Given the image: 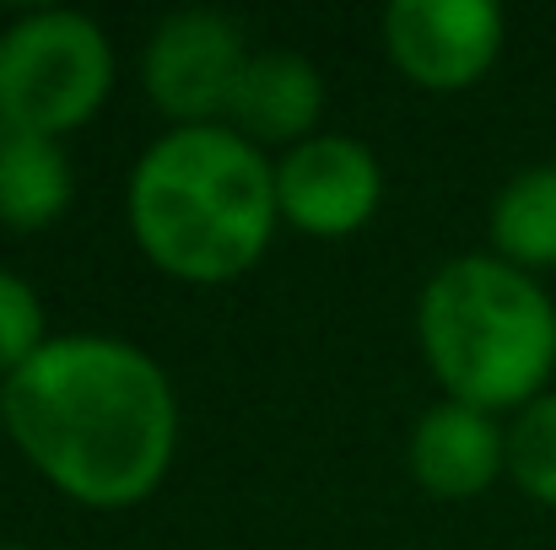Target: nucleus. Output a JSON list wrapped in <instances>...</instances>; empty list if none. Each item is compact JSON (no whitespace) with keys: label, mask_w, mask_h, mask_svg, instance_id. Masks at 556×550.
I'll return each mask as SVG.
<instances>
[{"label":"nucleus","mask_w":556,"mask_h":550,"mask_svg":"<svg viewBox=\"0 0 556 550\" xmlns=\"http://www.w3.org/2000/svg\"><path fill=\"white\" fill-rule=\"evenodd\" d=\"M276 200L308 232H352L378 205V163L352 136H314L281 157Z\"/></svg>","instance_id":"nucleus-7"},{"label":"nucleus","mask_w":556,"mask_h":550,"mask_svg":"<svg viewBox=\"0 0 556 550\" xmlns=\"http://www.w3.org/2000/svg\"><path fill=\"white\" fill-rule=\"evenodd\" d=\"M27 459L81 502L147 497L174 453V388L147 351L114 335L43 341L0 399Z\"/></svg>","instance_id":"nucleus-1"},{"label":"nucleus","mask_w":556,"mask_h":550,"mask_svg":"<svg viewBox=\"0 0 556 550\" xmlns=\"http://www.w3.org/2000/svg\"><path fill=\"white\" fill-rule=\"evenodd\" d=\"M0 415H5V410H0Z\"/></svg>","instance_id":"nucleus-15"},{"label":"nucleus","mask_w":556,"mask_h":550,"mask_svg":"<svg viewBox=\"0 0 556 550\" xmlns=\"http://www.w3.org/2000/svg\"><path fill=\"white\" fill-rule=\"evenodd\" d=\"M508 470L525 491L556 502V394L530 399V410L508 432Z\"/></svg>","instance_id":"nucleus-12"},{"label":"nucleus","mask_w":556,"mask_h":550,"mask_svg":"<svg viewBox=\"0 0 556 550\" xmlns=\"http://www.w3.org/2000/svg\"><path fill=\"white\" fill-rule=\"evenodd\" d=\"M243 65V33L222 11H174L147 43V87L179 119L227 108Z\"/></svg>","instance_id":"nucleus-6"},{"label":"nucleus","mask_w":556,"mask_h":550,"mask_svg":"<svg viewBox=\"0 0 556 550\" xmlns=\"http://www.w3.org/2000/svg\"><path fill=\"white\" fill-rule=\"evenodd\" d=\"M38 346H43V308L27 281L0 270V367L16 372Z\"/></svg>","instance_id":"nucleus-13"},{"label":"nucleus","mask_w":556,"mask_h":550,"mask_svg":"<svg viewBox=\"0 0 556 550\" xmlns=\"http://www.w3.org/2000/svg\"><path fill=\"white\" fill-rule=\"evenodd\" d=\"M492 238L525 265H556V163L503 183L492 205Z\"/></svg>","instance_id":"nucleus-11"},{"label":"nucleus","mask_w":556,"mask_h":550,"mask_svg":"<svg viewBox=\"0 0 556 550\" xmlns=\"http://www.w3.org/2000/svg\"><path fill=\"white\" fill-rule=\"evenodd\" d=\"M383 38L421 87H465L492 65L503 11L492 0H394L383 11Z\"/></svg>","instance_id":"nucleus-5"},{"label":"nucleus","mask_w":556,"mask_h":550,"mask_svg":"<svg viewBox=\"0 0 556 550\" xmlns=\"http://www.w3.org/2000/svg\"><path fill=\"white\" fill-rule=\"evenodd\" d=\"M0 550H27V546H0Z\"/></svg>","instance_id":"nucleus-14"},{"label":"nucleus","mask_w":556,"mask_h":550,"mask_svg":"<svg viewBox=\"0 0 556 550\" xmlns=\"http://www.w3.org/2000/svg\"><path fill=\"white\" fill-rule=\"evenodd\" d=\"M508 453V443L497 437V426L486 421V410L454 399V405H432L416 421L410 437V464L421 475L427 491L443 497H470L497 475V459Z\"/></svg>","instance_id":"nucleus-8"},{"label":"nucleus","mask_w":556,"mask_h":550,"mask_svg":"<svg viewBox=\"0 0 556 550\" xmlns=\"http://www.w3.org/2000/svg\"><path fill=\"white\" fill-rule=\"evenodd\" d=\"M276 174L222 125L168 130L130 174V227L141 248L189 281H222L260 259L276 221Z\"/></svg>","instance_id":"nucleus-2"},{"label":"nucleus","mask_w":556,"mask_h":550,"mask_svg":"<svg viewBox=\"0 0 556 550\" xmlns=\"http://www.w3.org/2000/svg\"><path fill=\"white\" fill-rule=\"evenodd\" d=\"M227 108L254 136H298V130H308L319 119L325 81H319V71L303 54L265 49V54H249V65H243Z\"/></svg>","instance_id":"nucleus-9"},{"label":"nucleus","mask_w":556,"mask_h":550,"mask_svg":"<svg viewBox=\"0 0 556 550\" xmlns=\"http://www.w3.org/2000/svg\"><path fill=\"white\" fill-rule=\"evenodd\" d=\"M71 200V163L54 136L0 125V221L43 227Z\"/></svg>","instance_id":"nucleus-10"},{"label":"nucleus","mask_w":556,"mask_h":550,"mask_svg":"<svg viewBox=\"0 0 556 550\" xmlns=\"http://www.w3.org/2000/svg\"><path fill=\"white\" fill-rule=\"evenodd\" d=\"M114 81V49L81 11H27L0 33V119L16 130L81 125Z\"/></svg>","instance_id":"nucleus-4"},{"label":"nucleus","mask_w":556,"mask_h":550,"mask_svg":"<svg viewBox=\"0 0 556 550\" xmlns=\"http://www.w3.org/2000/svg\"><path fill=\"white\" fill-rule=\"evenodd\" d=\"M421 346L465 405H514L556 362V308L525 270L465 254L421 292Z\"/></svg>","instance_id":"nucleus-3"}]
</instances>
